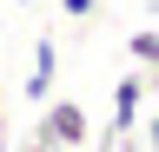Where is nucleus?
Returning <instances> with one entry per match:
<instances>
[{
  "instance_id": "obj_1",
  "label": "nucleus",
  "mask_w": 159,
  "mask_h": 152,
  "mask_svg": "<svg viewBox=\"0 0 159 152\" xmlns=\"http://www.w3.org/2000/svg\"><path fill=\"white\" fill-rule=\"evenodd\" d=\"M33 139H47L53 152L86 145V106H80V99H40V126H33Z\"/></svg>"
},
{
  "instance_id": "obj_2",
  "label": "nucleus",
  "mask_w": 159,
  "mask_h": 152,
  "mask_svg": "<svg viewBox=\"0 0 159 152\" xmlns=\"http://www.w3.org/2000/svg\"><path fill=\"white\" fill-rule=\"evenodd\" d=\"M146 93H152V80L146 73H126V80L113 86V132H139V119H146Z\"/></svg>"
},
{
  "instance_id": "obj_3",
  "label": "nucleus",
  "mask_w": 159,
  "mask_h": 152,
  "mask_svg": "<svg viewBox=\"0 0 159 152\" xmlns=\"http://www.w3.org/2000/svg\"><path fill=\"white\" fill-rule=\"evenodd\" d=\"M53 80H60V53H53L47 33H40L33 40V73H27V99H53Z\"/></svg>"
},
{
  "instance_id": "obj_4",
  "label": "nucleus",
  "mask_w": 159,
  "mask_h": 152,
  "mask_svg": "<svg viewBox=\"0 0 159 152\" xmlns=\"http://www.w3.org/2000/svg\"><path fill=\"white\" fill-rule=\"evenodd\" d=\"M126 53H133L139 66H152V73H159V33H152V27H139V33H126Z\"/></svg>"
},
{
  "instance_id": "obj_5",
  "label": "nucleus",
  "mask_w": 159,
  "mask_h": 152,
  "mask_svg": "<svg viewBox=\"0 0 159 152\" xmlns=\"http://www.w3.org/2000/svg\"><path fill=\"white\" fill-rule=\"evenodd\" d=\"M93 7H99V0H60V13H73V20H86Z\"/></svg>"
},
{
  "instance_id": "obj_6",
  "label": "nucleus",
  "mask_w": 159,
  "mask_h": 152,
  "mask_svg": "<svg viewBox=\"0 0 159 152\" xmlns=\"http://www.w3.org/2000/svg\"><path fill=\"white\" fill-rule=\"evenodd\" d=\"M119 139H133V132H113L106 126V132H99V152H119Z\"/></svg>"
},
{
  "instance_id": "obj_7",
  "label": "nucleus",
  "mask_w": 159,
  "mask_h": 152,
  "mask_svg": "<svg viewBox=\"0 0 159 152\" xmlns=\"http://www.w3.org/2000/svg\"><path fill=\"white\" fill-rule=\"evenodd\" d=\"M139 126H146V152H159V112H152V119H139Z\"/></svg>"
},
{
  "instance_id": "obj_8",
  "label": "nucleus",
  "mask_w": 159,
  "mask_h": 152,
  "mask_svg": "<svg viewBox=\"0 0 159 152\" xmlns=\"http://www.w3.org/2000/svg\"><path fill=\"white\" fill-rule=\"evenodd\" d=\"M20 152H53V145H47V139H27V145H20Z\"/></svg>"
}]
</instances>
